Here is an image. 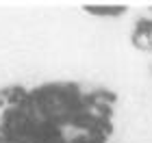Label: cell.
Returning <instances> with one entry per match:
<instances>
[{
	"instance_id": "obj_1",
	"label": "cell",
	"mask_w": 152,
	"mask_h": 143,
	"mask_svg": "<svg viewBox=\"0 0 152 143\" xmlns=\"http://www.w3.org/2000/svg\"><path fill=\"white\" fill-rule=\"evenodd\" d=\"M37 124L22 87L0 89V143H35Z\"/></svg>"
},
{
	"instance_id": "obj_2",
	"label": "cell",
	"mask_w": 152,
	"mask_h": 143,
	"mask_svg": "<svg viewBox=\"0 0 152 143\" xmlns=\"http://www.w3.org/2000/svg\"><path fill=\"white\" fill-rule=\"evenodd\" d=\"M83 9L96 17H122L128 11V4H83Z\"/></svg>"
},
{
	"instance_id": "obj_3",
	"label": "cell",
	"mask_w": 152,
	"mask_h": 143,
	"mask_svg": "<svg viewBox=\"0 0 152 143\" xmlns=\"http://www.w3.org/2000/svg\"><path fill=\"white\" fill-rule=\"evenodd\" d=\"M141 37H146V44L141 46V50H150L152 52V22L150 20H141V22L137 24L133 41H137V39H141Z\"/></svg>"
}]
</instances>
